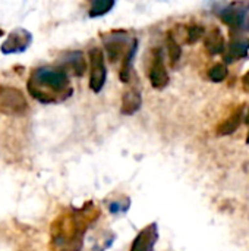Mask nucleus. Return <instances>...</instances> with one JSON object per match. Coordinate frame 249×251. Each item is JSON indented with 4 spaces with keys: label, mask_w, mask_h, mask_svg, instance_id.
I'll return each instance as SVG.
<instances>
[{
    "label": "nucleus",
    "mask_w": 249,
    "mask_h": 251,
    "mask_svg": "<svg viewBox=\"0 0 249 251\" xmlns=\"http://www.w3.org/2000/svg\"><path fill=\"white\" fill-rule=\"evenodd\" d=\"M28 109L23 94L12 87H0V110L7 115H22Z\"/></svg>",
    "instance_id": "20e7f679"
},
{
    "label": "nucleus",
    "mask_w": 249,
    "mask_h": 251,
    "mask_svg": "<svg viewBox=\"0 0 249 251\" xmlns=\"http://www.w3.org/2000/svg\"><path fill=\"white\" fill-rule=\"evenodd\" d=\"M227 76V68L225 63H216L210 71H208V78L213 82H222Z\"/></svg>",
    "instance_id": "f3484780"
},
{
    "label": "nucleus",
    "mask_w": 249,
    "mask_h": 251,
    "mask_svg": "<svg viewBox=\"0 0 249 251\" xmlns=\"http://www.w3.org/2000/svg\"><path fill=\"white\" fill-rule=\"evenodd\" d=\"M141 104H142L141 93L136 88H131L122 97V113L123 115H132L141 107Z\"/></svg>",
    "instance_id": "f8f14e48"
},
{
    "label": "nucleus",
    "mask_w": 249,
    "mask_h": 251,
    "mask_svg": "<svg viewBox=\"0 0 249 251\" xmlns=\"http://www.w3.org/2000/svg\"><path fill=\"white\" fill-rule=\"evenodd\" d=\"M31 41H32V35L29 31L23 28H16L7 35L6 41L1 44V53L13 54V53L25 51L28 46L31 44Z\"/></svg>",
    "instance_id": "423d86ee"
},
{
    "label": "nucleus",
    "mask_w": 249,
    "mask_h": 251,
    "mask_svg": "<svg viewBox=\"0 0 249 251\" xmlns=\"http://www.w3.org/2000/svg\"><path fill=\"white\" fill-rule=\"evenodd\" d=\"M203 35H204V28H203V26H200V25H191V26L188 28V32H186V43L194 44V43H197Z\"/></svg>",
    "instance_id": "a211bd4d"
},
{
    "label": "nucleus",
    "mask_w": 249,
    "mask_h": 251,
    "mask_svg": "<svg viewBox=\"0 0 249 251\" xmlns=\"http://www.w3.org/2000/svg\"><path fill=\"white\" fill-rule=\"evenodd\" d=\"M90 88L94 93H100L106 84L107 78V71H106V63H104V54L101 49L92 47L90 50Z\"/></svg>",
    "instance_id": "7ed1b4c3"
},
{
    "label": "nucleus",
    "mask_w": 249,
    "mask_h": 251,
    "mask_svg": "<svg viewBox=\"0 0 249 251\" xmlns=\"http://www.w3.org/2000/svg\"><path fill=\"white\" fill-rule=\"evenodd\" d=\"M85 68H87V65H85L84 54L81 51H69L66 54V57L63 59V68H60V69H63L65 72H66V69H69L75 75L81 76L85 72Z\"/></svg>",
    "instance_id": "9d476101"
},
{
    "label": "nucleus",
    "mask_w": 249,
    "mask_h": 251,
    "mask_svg": "<svg viewBox=\"0 0 249 251\" xmlns=\"http://www.w3.org/2000/svg\"><path fill=\"white\" fill-rule=\"evenodd\" d=\"M113 6H114V1H112V0H94V1H91L88 13L91 18H97V16H101V15L110 12V9Z\"/></svg>",
    "instance_id": "4468645a"
},
{
    "label": "nucleus",
    "mask_w": 249,
    "mask_h": 251,
    "mask_svg": "<svg viewBox=\"0 0 249 251\" xmlns=\"http://www.w3.org/2000/svg\"><path fill=\"white\" fill-rule=\"evenodd\" d=\"M28 91L34 99L41 103H54L57 96L68 97L72 90L69 88V76L63 69L54 68H38L35 69L28 81Z\"/></svg>",
    "instance_id": "f257e3e1"
},
{
    "label": "nucleus",
    "mask_w": 249,
    "mask_h": 251,
    "mask_svg": "<svg viewBox=\"0 0 249 251\" xmlns=\"http://www.w3.org/2000/svg\"><path fill=\"white\" fill-rule=\"evenodd\" d=\"M242 87L245 91H249V71L242 76Z\"/></svg>",
    "instance_id": "6ab92c4d"
},
{
    "label": "nucleus",
    "mask_w": 249,
    "mask_h": 251,
    "mask_svg": "<svg viewBox=\"0 0 249 251\" xmlns=\"http://www.w3.org/2000/svg\"><path fill=\"white\" fill-rule=\"evenodd\" d=\"M157 240H158L157 225L150 224L138 232V235L135 237L131 246V251H153Z\"/></svg>",
    "instance_id": "6e6552de"
},
{
    "label": "nucleus",
    "mask_w": 249,
    "mask_h": 251,
    "mask_svg": "<svg viewBox=\"0 0 249 251\" xmlns=\"http://www.w3.org/2000/svg\"><path fill=\"white\" fill-rule=\"evenodd\" d=\"M247 143L249 144V132H248V135H247Z\"/></svg>",
    "instance_id": "aec40b11"
},
{
    "label": "nucleus",
    "mask_w": 249,
    "mask_h": 251,
    "mask_svg": "<svg viewBox=\"0 0 249 251\" xmlns=\"http://www.w3.org/2000/svg\"><path fill=\"white\" fill-rule=\"evenodd\" d=\"M220 19L229 25L232 29H247L249 28V12L244 3H230L217 12Z\"/></svg>",
    "instance_id": "f03ea898"
},
{
    "label": "nucleus",
    "mask_w": 249,
    "mask_h": 251,
    "mask_svg": "<svg viewBox=\"0 0 249 251\" xmlns=\"http://www.w3.org/2000/svg\"><path fill=\"white\" fill-rule=\"evenodd\" d=\"M242 112H244V107L241 106V107H239L238 110H235L223 124H220V125L217 126V134H219V135H229V134L235 132V131L239 128L241 121H242V118H244Z\"/></svg>",
    "instance_id": "ddd939ff"
},
{
    "label": "nucleus",
    "mask_w": 249,
    "mask_h": 251,
    "mask_svg": "<svg viewBox=\"0 0 249 251\" xmlns=\"http://www.w3.org/2000/svg\"><path fill=\"white\" fill-rule=\"evenodd\" d=\"M148 76H150L151 85L157 90H161L169 84V74H167V69H166L164 60H163V51L160 49H157L153 56Z\"/></svg>",
    "instance_id": "0eeeda50"
},
{
    "label": "nucleus",
    "mask_w": 249,
    "mask_h": 251,
    "mask_svg": "<svg viewBox=\"0 0 249 251\" xmlns=\"http://www.w3.org/2000/svg\"><path fill=\"white\" fill-rule=\"evenodd\" d=\"M247 122L249 124V113H248V116H247Z\"/></svg>",
    "instance_id": "4be33fe9"
},
{
    "label": "nucleus",
    "mask_w": 249,
    "mask_h": 251,
    "mask_svg": "<svg viewBox=\"0 0 249 251\" xmlns=\"http://www.w3.org/2000/svg\"><path fill=\"white\" fill-rule=\"evenodd\" d=\"M166 47H167V53H169V59H170L172 66H176V63H178L179 59H181L182 49H181V46L178 44V41L173 38V35H170V34L167 35Z\"/></svg>",
    "instance_id": "2eb2a0df"
},
{
    "label": "nucleus",
    "mask_w": 249,
    "mask_h": 251,
    "mask_svg": "<svg viewBox=\"0 0 249 251\" xmlns=\"http://www.w3.org/2000/svg\"><path fill=\"white\" fill-rule=\"evenodd\" d=\"M1 35H4V32H3V31L0 29V37H1Z\"/></svg>",
    "instance_id": "412c9836"
},
{
    "label": "nucleus",
    "mask_w": 249,
    "mask_h": 251,
    "mask_svg": "<svg viewBox=\"0 0 249 251\" xmlns=\"http://www.w3.org/2000/svg\"><path fill=\"white\" fill-rule=\"evenodd\" d=\"M249 51V38H236L225 50V59L227 63L247 57Z\"/></svg>",
    "instance_id": "1a4fd4ad"
},
{
    "label": "nucleus",
    "mask_w": 249,
    "mask_h": 251,
    "mask_svg": "<svg viewBox=\"0 0 249 251\" xmlns=\"http://www.w3.org/2000/svg\"><path fill=\"white\" fill-rule=\"evenodd\" d=\"M205 50L208 54L214 56V54H219V53H223L226 50V46H225V37L222 34V31L219 28H214L207 37H205Z\"/></svg>",
    "instance_id": "9b49d317"
},
{
    "label": "nucleus",
    "mask_w": 249,
    "mask_h": 251,
    "mask_svg": "<svg viewBox=\"0 0 249 251\" xmlns=\"http://www.w3.org/2000/svg\"><path fill=\"white\" fill-rule=\"evenodd\" d=\"M136 51V41L132 44L131 50L128 51V54L123 57V63H122V69H120V79L122 82H128L129 81V75H131V63L134 59V54Z\"/></svg>",
    "instance_id": "dca6fc26"
},
{
    "label": "nucleus",
    "mask_w": 249,
    "mask_h": 251,
    "mask_svg": "<svg viewBox=\"0 0 249 251\" xmlns=\"http://www.w3.org/2000/svg\"><path fill=\"white\" fill-rule=\"evenodd\" d=\"M104 46H106V51H107V57L112 62H116L119 57H125L128 54V51H125V47L132 46L131 41H134L132 38H129L128 34L125 32H112L107 37H103Z\"/></svg>",
    "instance_id": "39448f33"
}]
</instances>
